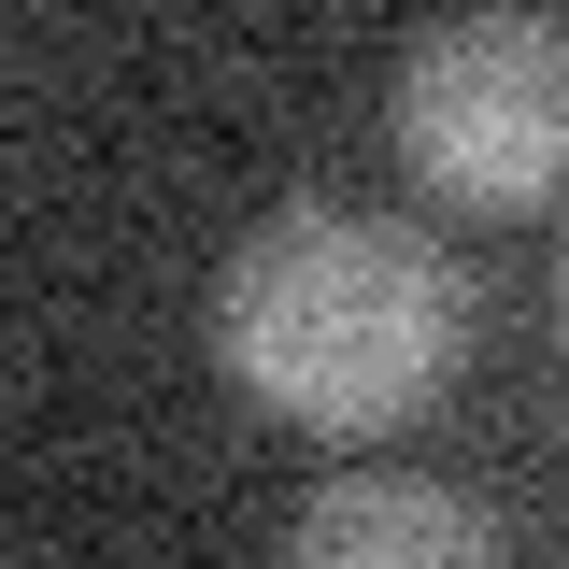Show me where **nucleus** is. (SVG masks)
<instances>
[{
    "instance_id": "obj_1",
    "label": "nucleus",
    "mask_w": 569,
    "mask_h": 569,
    "mask_svg": "<svg viewBox=\"0 0 569 569\" xmlns=\"http://www.w3.org/2000/svg\"><path fill=\"white\" fill-rule=\"evenodd\" d=\"M470 284L399 213H284L213 284V370L299 441H385L456 385Z\"/></svg>"
},
{
    "instance_id": "obj_2",
    "label": "nucleus",
    "mask_w": 569,
    "mask_h": 569,
    "mask_svg": "<svg viewBox=\"0 0 569 569\" xmlns=\"http://www.w3.org/2000/svg\"><path fill=\"white\" fill-rule=\"evenodd\" d=\"M385 142L441 213H541L569 186V29L556 14H441L399 43Z\"/></svg>"
},
{
    "instance_id": "obj_3",
    "label": "nucleus",
    "mask_w": 569,
    "mask_h": 569,
    "mask_svg": "<svg viewBox=\"0 0 569 569\" xmlns=\"http://www.w3.org/2000/svg\"><path fill=\"white\" fill-rule=\"evenodd\" d=\"M284 556L299 569H470V556H498V512L485 498H441V485L356 470V485H328L284 527Z\"/></svg>"
}]
</instances>
